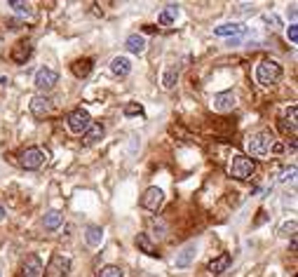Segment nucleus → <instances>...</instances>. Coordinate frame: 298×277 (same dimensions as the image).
Wrapping results in <instances>:
<instances>
[{
	"mask_svg": "<svg viewBox=\"0 0 298 277\" xmlns=\"http://www.w3.org/2000/svg\"><path fill=\"white\" fill-rule=\"evenodd\" d=\"M275 136L270 129H261V132L251 134L249 139H247V151H249V158H263V155L272 153V148H275Z\"/></svg>",
	"mask_w": 298,
	"mask_h": 277,
	"instance_id": "nucleus-1",
	"label": "nucleus"
},
{
	"mask_svg": "<svg viewBox=\"0 0 298 277\" xmlns=\"http://www.w3.org/2000/svg\"><path fill=\"white\" fill-rule=\"evenodd\" d=\"M279 78H282V66H279V61H275V59H263L259 66H256V80H259V85H263V87L277 85Z\"/></svg>",
	"mask_w": 298,
	"mask_h": 277,
	"instance_id": "nucleus-2",
	"label": "nucleus"
},
{
	"mask_svg": "<svg viewBox=\"0 0 298 277\" xmlns=\"http://www.w3.org/2000/svg\"><path fill=\"white\" fill-rule=\"evenodd\" d=\"M254 172H256V160H251L249 155H235L228 164V174L232 179H240V181L251 179Z\"/></svg>",
	"mask_w": 298,
	"mask_h": 277,
	"instance_id": "nucleus-3",
	"label": "nucleus"
},
{
	"mask_svg": "<svg viewBox=\"0 0 298 277\" xmlns=\"http://www.w3.org/2000/svg\"><path fill=\"white\" fill-rule=\"evenodd\" d=\"M66 124L73 134H85L87 129H89V124H92V118H89V113H87L85 108H75V111L66 118Z\"/></svg>",
	"mask_w": 298,
	"mask_h": 277,
	"instance_id": "nucleus-4",
	"label": "nucleus"
},
{
	"mask_svg": "<svg viewBox=\"0 0 298 277\" xmlns=\"http://www.w3.org/2000/svg\"><path fill=\"white\" fill-rule=\"evenodd\" d=\"M47 160V155L42 153L40 148H26L24 153L19 155V164L24 169H40Z\"/></svg>",
	"mask_w": 298,
	"mask_h": 277,
	"instance_id": "nucleus-5",
	"label": "nucleus"
},
{
	"mask_svg": "<svg viewBox=\"0 0 298 277\" xmlns=\"http://www.w3.org/2000/svg\"><path fill=\"white\" fill-rule=\"evenodd\" d=\"M162 202H164V193H162V188H157V186L146 188L144 195H141V207L148 211H157L162 207Z\"/></svg>",
	"mask_w": 298,
	"mask_h": 277,
	"instance_id": "nucleus-6",
	"label": "nucleus"
},
{
	"mask_svg": "<svg viewBox=\"0 0 298 277\" xmlns=\"http://www.w3.org/2000/svg\"><path fill=\"white\" fill-rule=\"evenodd\" d=\"M68 273H71V261L61 254H54L45 268V277H66Z\"/></svg>",
	"mask_w": 298,
	"mask_h": 277,
	"instance_id": "nucleus-7",
	"label": "nucleus"
},
{
	"mask_svg": "<svg viewBox=\"0 0 298 277\" xmlns=\"http://www.w3.org/2000/svg\"><path fill=\"white\" fill-rule=\"evenodd\" d=\"M57 82H59V73L54 71V68L42 66L38 73H36V87H38L40 92H49Z\"/></svg>",
	"mask_w": 298,
	"mask_h": 277,
	"instance_id": "nucleus-8",
	"label": "nucleus"
},
{
	"mask_svg": "<svg viewBox=\"0 0 298 277\" xmlns=\"http://www.w3.org/2000/svg\"><path fill=\"white\" fill-rule=\"evenodd\" d=\"M279 127H282V132L296 136V132H298V108L296 106H289L287 111L282 113V118H279Z\"/></svg>",
	"mask_w": 298,
	"mask_h": 277,
	"instance_id": "nucleus-9",
	"label": "nucleus"
},
{
	"mask_svg": "<svg viewBox=\"0 0 298 277\" xmlns=\"http://www.w3.org/2000/svg\"><path fill=\"white\" fill-rule=\"evenodd\" d=\"M244 33H247V26L244 24H237V21L221 24V26L214 29V36H219V38H237V36H244Z\"/></svg>",
	"mask_w": 298,
	"mask_h": 277,
	"instance_id": "nucleus-10",
	"label": "nucleus"
},
{
	"mask_svg": "<svg viewBox=\"0 0 298 277\" xmlns=\"http://www.w3.org/2000/svg\"><path fill=\"white\" fill-rule=\"evenodd\" d=\"M40 275H42V261L36 254L24 258V263H21V277H40Z\"/></svg>",
	"mask_w": 298,
	"mask_h": 277,
	"instance_id": "nucleus-11",
	"label": "nucleus"
},
{
	"mask_svg": "<svg viewBox=\"0 0 298 277\" xmlns=\"http://www.w3.org/2000/svg\"><path fill=\"white\" fill-rule=\"evenodd\" d=\"M31 113L36 115V118H45V115L52 113V99L49 96H33L31 99Z\"/></svg>",
	"mask_w": 298,
	"mask_h": 277,
	"instance_id": "nucleus-12",
	"label": "nucleus"
},
{
	"mask_svg": "<svg viewBox=\"0 0 298 277\" xmlns=\"http://www.w3.org/2000/svg\"><path fill=\"white\" fill-rule=\"evenodd\" d=\"M212 106L214 111H219V113H230L235 108V94L232 92H221V94H216L212 99Z\"/></svg>",
	"mask_w": 298,
	"mask_h": 277,
	"instance_id": "nucleus-13",
	"label": "nucleus"
},
{
	"mask_svg": "<svg viewBox=\"0 0 298 277\" xmlns=\"http://www.w3.org/2000/svg\"><path fill=\"white\" fill-rule=\"evenodd\" d=\"M230 263H232L230 254H221V256L212 258V261L207 263V270H209L212 275H221V273H225V270L230 268Z\"/></svg>",
	"mask_w": 298,
	"mask_h": 277,
	"instance_id": "nucleus-14",
	"label": "nucleus"
},
{
	"mask_svg": "<svg viewBox=\"0 0 298 277\" xmlns=\"http://www.w3.org/2000/svg\"><path fill=\"white\" fill-rule=\"evenodd\" d=\"M195 254H197V247H195V242L186 244V247L179 251V256H176V268H188L192 261H195Z\"/></svg>",
	"mask_w": 298,
	"mask_h": 277,
	"instance_id": "nucleus-15",
	"label": "nucleus"
},
{
	"mask_svg": "<svg viewBox=\"0 0 298 277\" xmlns=\"http://www.w3.org/2000/svg\"><path fill=\"white\" fill-rule=\"evenodd\" d=\"M104 134H106L104 124H101V122H92V124H89V129L82 134V139H85L87 146H94L96 141H101V139H104Z\"/></svg>",
	"mask_w": 298,
	"mask_h": 277,
	"instance_id": "nucleus-16",
	"label": "nucleus"
},
{
	"mask_svg": "<svg viewBox=\"0 0 298 277\" xmlns=\"http://www.w3.org/2000/svg\"><path fill=\"white\" fill-rule=\"evenodd\" d=\"M111 71H113V76H117V78H127L129 71H132V61L127 57H115L111 61Z\"/></svg>",
	"mask_w": 298,
	"mask_h": 277,
	"instance_id": "nucleus-17",
	"label": "nucleus"
},
{
	"mask_svg": "<svg viewBox=\"0 0 298 277\" xmlns=\"http://www.w3.org/2000/svg\"><path fill=\"white\" fill-rule=\"evenodd\" d=\"M134 242H136V247L141 249L144 254H148V256H157V244H155L153 239H150V235H146V233H139Z\"/></svg>",
	"mask_w": 298,
	"mask_h": 277,
	"instance_id": "nucleus-18",
	"label": "nucleus"
},
{
	"mask_svg": "<svg viewBox=\"0 0 298 277\" xmlns=\"http://www.w3.org/2000/svg\"><path fill=\"white\" fill-rule=\"evenodd\" d=\"M92 66H94V61H92L89 57H85V59H77V61H73L71 71H73V76H75V78H87L89 73H92Z\"/></svg>",
	"mask_w": 298,
	"mask_h": 277,
	"instance_id": "nucleus-19",
	"label": "nucleus"
},
{
	"mask_svg": "<svg viewBox=\"0 0 298 277\" xmlns=\"http://www.w3.org/2000/svg\"><path fill=\"white\" fill-rule=\"evenodd\" d=\"M176 19H179V5H167V7L160 12L157 24H160V26H172Z\"/></svg>",
	"mask_w": 298,
	"mask_h": 277,
	"instance_id": "nucleus-20",
	"label": "nucleus"
},
{
	"mask_svg": "<svg viewBox=\"0 0 298 277\" xmlns=\"http://www.w3.org/2000/svg\"><path fill=\"white\" fill-rule=\"evenodd\" d=\"M101 239H104V228H101V226H87L85 242L89 244V247H99Z\"/></svg>",
	"mask_w": 298,
	"mask_h": 277,
	"instance_id": "nucleus-21",
	"label": "nucleus"
},
{
	"mask_svg": "<svg viewBox=\"0 0 298 277\" xmlns=\"http://www.w3.org/2000/svg\"><path fill=\"white\" fill-rule=\"evenodd\" d=\"M31 54H33V47H31V42H19L17 47L12 49V59H14L17 64H26Z\"/></svg>",
	"mask_w": 298,
	"mask_h": 277,
	"instance_id": "nucleus-22",
	"label": "nucleus"
},
{
	"mask_svg": "<svg viewBox=\"0 0 298 277\" xmlns=\"http://www.w3.org/2000/svg\"><path fill=\"white\" fill-rule=\"evenodd\" d=\"M127 49H129L132 54H144L146 52V38L144 36H139V33H132V36L127 38Z\"/></svg>",
	"mask_w": 298,
	"mask_h": 277,
	"instance_id": "nucleus-23",
	"label": "nucleus"
},
{
	"mask_svg": "<svg viewBox=\"0 0 298 277\" xmlns=\"http://www.w3.org/2000/svg\"><path fill=\"white\" fill-rule=\"evenodd\" d=\"M64 223V214L57 209H52L45 214V219H42V226H45V230H57L59 226Z\"/></svg>",
	"mask_w": 298,
	"mask_h": 277,
	"instance_id": "nucleus-24",
	"label": "nucleus"
},
{
	"mask_svg": "<svg viewBox=\"0 0 298 277\" xmlns=\"http://www.w3.org/2000/svg\"><path fill=\"white\" fill-rule=\"evenodd\" d=\"M10 7L17 12V14H21V17H33V14H36V10H33V5H31V2H19V0H12Z\"/></svg>",
	"mask_w": 298,
	"mask_h": 277,
	"instance_id": "nucleus-25",
	"label": "nucleus"
},
{
	"mask_svg": "<svg viewBox=\"0 0 298 277\" xmlns=\"http://www.w3.org/2000/svg\"><path fill=\"white\" fill-rule=\"evenodd\" d=\"M176 80H179V68L169 66L167 71H164V76H162V87H164V89H172V87L176 85Z\"/></svg>",
	"mask_w": 298,
	"mask_h": 277,
	"instance_id": "nucleus-26",
	"label": "nucleus"
},
{
	"mask_svg": "<svg viewBox=\"0 0 298 277\" xmlns=\"http://www.w3.org/2000/svg\"><path fill=\"white\" fill-rule=\"evenodd\" d=\"M99 277H125V273H122L117 266H106V268L99 270Z\"/></svg>",
	"mask_w": 298,
	"mask_h": 277,
	"instance_id": "nucleus-27",
	"label": "nucleus"
},
{
	"mask_svg": "<svg viewBox=\"0 0 298 277\" xmlns=\"http://www.w3.org/2000/svg\"><path fill=\"white\" fill-rule=\"evenodd\" d=\"M122 113H125L127 118H132V115H144V106L141 104H127Z\"/></svg>",
	"mask_w": 298,
	"mask_h": 277,
	"instance_id": "nucleus-28",
	"label": "nucleus"
},
{
	"mask_svg": "<svg viewBox=\"0 0 298 277\" xmlns=\"http://www.w3.org/2000/svg\"><path fill=\"white\" fill-rule=\"evenodd\" d=\"M287 38L291 40L294 45H296V42H298V26H296V24H291V26H289V29H287Z\"/></svg>",
	"mask_w": 298,
	"mask_h": 277,
	"instance_id": "nucleus-29",
	"label": "nucleus"
},
{
	"mask_svg": "<svg viewBox=\"0 0 298 277\" xmlns=\"http://www.w3.org/2000/svg\"><path fill=\"white\" fill-rule=\"evenodd\" d=\"M5 219V209H2V207H0V221Z\"/></svg>",
	"mask_w": 298,
	"mask_h": 277,
	"instance_id": "nucleus-30",
	"label": "nucleus"
},
{
	"mask_svg": "<svg viewBox=\"0 0 298 277\" xmlns=\"http://www.w3.org/2000/svg\"><path fill=\"white\" fill-rule=\"evenodd\" d=\"M0 277H2V275H0Z\"/></svg>",
	"mask_w": 298,
	"mask_h": 277,
	"instance_id": "nucleus-31",
	"label": "nucleus"
}]
</instances>
